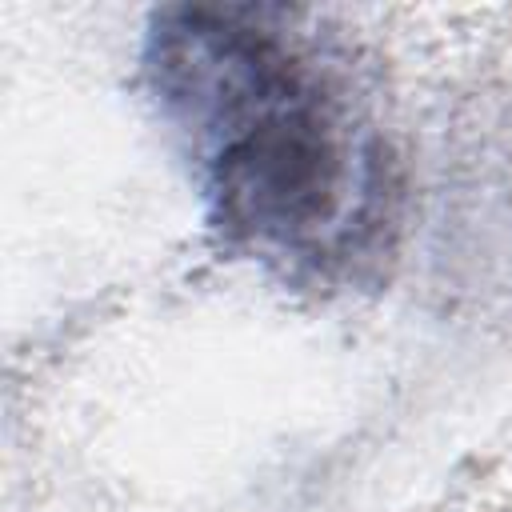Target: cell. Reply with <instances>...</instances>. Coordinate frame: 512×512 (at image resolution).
<instances>
[{
  "mask_svg": "<svg viewBox=\"0 0 512 512\" xmlns=\"http://www.w3.org/2000/svg\"><path fill=\"white\" fill-rule=\"evenodd\" d=\"M144 72L228 248L312 280L352 276L384 252L388 148L308 36L260 8H164Z\"/></svg>",
  "mask_w": 512,
  "mask_h": 512,
  "instance_id": "cell-1",
  "label": "cell"
}]
</instances>
